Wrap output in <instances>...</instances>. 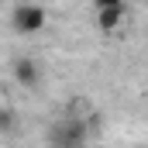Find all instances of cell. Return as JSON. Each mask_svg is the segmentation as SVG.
<instances>
[{
	"instance_id": "obj_5",
	"label": "cell",
	"mask_w": 148,
	"mask_h": 148,
	"mask_svg": "<svg viewBox=\"0 0 148 148\" xmlns=\"http://www.w3.org/2000/svg\"><path fill=\"white\" fill-rule=\"evenodd\" d=\"M17 131V110L14 107H0V138H10Z\"/></svg>"
},
{
	"instance_id": "obj_4",
	"label": "cell",
	"mask_w": 148,
	"mask_h": 148,
	"mask_svg": "<svg viewBox=\"0 0 148 148\" xmlns=\"http://www.w3.org/2000/svg\"><path fill=\"white\" fill-rule=\"evenodd\" d=\"M124 17H127V7L121 3V7H107V10H97V28L103 31V35H110L117 31L121 24H124Z\"/></svg>"
},
{
	"instance_id": "obj_1",
	"label": "cell",
	"mask_w": 148,
	"mask_h": 148,
	"mask_svg": "<svg viewBox=\"0 0 148 148\" xmlns=\"http://www.w3.org/2000/svg\"><path fill=\"white\" fill-rule=\"evenodd\" d=\"M45 145L48 148H86L90 145L86 110H66L59 121H52L45 131Z\"/></svg>"
},
{
	"instance_id": "obj_3",
	"label": "cell",
	"mask_w": 148,
	"mask_h": 148,
	"mask_svg": "<svg viewBox=\"0 0 148 148\" xmlns=\"http://www.w3.org/2000/svg\"><path fill=\"white\" fill-rule=\"evenodd\" d=\"M10 76H14V83L24 86V90H38V86H41V66H38L35 55H17V59L10 62Z\"/></svg>"
},
{
	"instance_id": "obj_2",
	"label": "cell",
	"mask_w": 148,
	"mask_h": 148,
	"mask_svg": "<svg viewBox=\"0 0 148 148\" xmlns=\"http://www.w3.org/2000/svg\"><path fill=\"white\" fill-rule=\"evenodd\" d=\"M45 24H48V10L41 7V3H31V0H24V3H17L14 10H10V31L21 38H31L38 31H45Z\"/></svg>"
},
{
	"instance_id": "obj_6",
	"label": "cell",
	"mask_w": 148,
	"mask_h": 148,
	"mask_svg": "<svg viewBox=\"0 0 148 148\" xmlns=\"http://www.w3.org/2000/svg\"><path fill=\"white\" fill-rule=\"evenodd\" d=\"M124 0H93V10H107V7H121Z\"/></svg>"
}]
</instances>
